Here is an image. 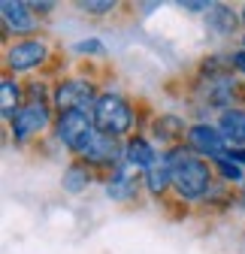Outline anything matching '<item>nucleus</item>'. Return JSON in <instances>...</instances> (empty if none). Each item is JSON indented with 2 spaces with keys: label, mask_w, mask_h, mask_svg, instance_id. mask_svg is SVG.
Returning <instances> with one entry per match:
<instances>
[{
  "label": "nucleus",
  "mask_w": 245,
  "mask_h": 254,
  "mask_svg": "<svg viewBox=\"0 0 245 254\" xmlns=\"http://www.w3.org/2000/svg\"><path fill=\"white\" fill-rule=\"evenodd\" d=\"M167 154L173 161V197L179 203H206V197L218 182L212 161L197 157L185 142L167 148Z\"/></svg>",
  "instance_id": "f257e3e1"
},
{
  "label": "nucleus",
  "mask_w": 245,
  "mask_h": 254,
  "mask_svg": "<svg viewBox=\"0 0 245 254\" xmlns=\"http://www.w3.org/2000/svg\"><path fill=\"white\" fill-rule=\"evenodd\" d=\"M55 106H52V88L40 79L24 85V103L15 112V118L6 124L9 127V139L15 148H24L30 139H37L55 124Z\"/></svg>",
  "instance_id": "f03ea898"
},
{
  "label": "nucleus",
  "mask_w": 245,
  "mask_h": 254,
  "mask_svg": "<svg viewBox=\"0 0 245 254\" xmlns=\"http://www.w3.org/2000/svg\"><path fill=\"white\" fill-rule=\"evenodd\" d=\"M91 118H94V127L100 133L112 136V139H130L133 136V124H136V109L133 103L118 91H103L94 109H91Z\"/></svg>",
  "instance_id": "7ed1b4c3"
},
{
  "label": "nucleus",
  "mask_w": 245,
  "mask_h": 254,
  "mask_svg": "<svg viewBox=\"0 0 245 254\" xmlns=\"http://www.w3.org/2000/svg\"><path fill=\"white\" fill-rule=\"evenodd\" d=\"M100 88L91 76H64L52 85V106L55 112H91L100 97Z\"/></svg>",
  "instance_id": "20e7f679"
},
{
  "label": "nucleus",
  "mask_w": 245,
  "mask_h": 254,
  "mask_svg": "<svg viewBox=\"0 0 245 254\" xmlns=\"http://www.w3.org/2000/svg\"><path fill=\"white\" fill-rule=\"evenodd\" d=\"M49 61H52V46L43 37H24V40H15V43H6V49H3V73L24 76V73L43 70Z\"/></svg>",
  "instance_id": "39448f33"
},
{
  "label": "nucleus",
  "mask_w": 245,
  "mask_h": 254,
  "mask_svg": "<svg viewBox=\"0 0 245 254\" xmlns=\"http://www.w3.org/2000/svg\"><path fill=\"white\" fill-rule=\"evenodd\" d=\"M73 161H82L85 167H91L97 176L100 173L112 176L121 164H124V142L112 139V136H106L100 130H94V133L88 136V142L79 148V154L73 157Z\"/></svg>",
  "instance_id": "423d86ee"
},
{
  "label": "nucleus",
  "mask_w": 245,
  "mask_h": 254,
  "mask_svg": "<svg viewBox=\"0 0 245 254\" xmlns=\"http://www.w3.org/2000/svg\"><path fill=\"white\" fill-rule=\"evenodd\" d=\"M94 130H97V127H94L91 112H61V115H55V124H52L55 139L64 145L73 157L79 154V148L88 142V136Z\"/></svg>",
  "instance_id": "0eeeda50"
},
{
  "label": "nucleus",
  "mask_w": 245,
  "mask_h": 254,
  "mask_svg": "<svg viewBox=\"0 0 245 254\" xmlns=\"http://www.w3.org/2000/svg\"><path fill=\"white\" fill-rule=\"evenodd\" d=\"M0 18H3V40L15 37H40V15L24 0H3L0 3Z\"/></svg>",
  "instance_id": "6e6552de"
},
{
  "label": "nucleus",
  "mask_w": 245,
  "mask_h": 254,
  "mask_svg": "<svg viewBox=\"0 0 245 254\" xmlns=\"http://www.w3.org/2000/svg\"><path fill=\"white\" fill-rule=\"evenodd\" d=\"M185 145L197 154V157H206V161H218V157L227 154V139L221 136V130L209 121H194L188 127V136H185Z\"/></svg>",
  "instance_id": "1a4fd4ad"
},
{
  "label": "nucleus",
  "mask_w": 245,
  "mask_h": 254,
  "mask_svg": "<svg viewBox=\"0 0 245 254\" xmlns=\"http://www.w3.org/2000/svg\"><path fill=\"white\" fill-rule=\"evenodd\" d=\"M142 173L133 170L130 164H121L112 176H106V197L115 200V203H130L139 197V190H142Z\"/></svg>",
  "instance_id": "9d476101"
},
{
  "label": "nucleus",
  "mask_w": 245,
  "mask_h": 254,
  "mask_svg": "<svg viewBox=\"0 0 245 254\" xmlns=\"http://www.w3.org/2000/svg\"><path fill=\"white\" fill-rule=\"evenodd\" d=\"M188 127H191V124L182 118V115H176V112H161L155 121H151V136H155V142H161L164 151H167V148H176V145L185 142Z\"/></svg>",
  "instance_id": "9b49d317"
},
{
  "label": "nucleus",
  "mask_w": 245,
  "mask_h": 254,
  "mask_svg": "<svg viewBox=\"0 0 245 254\" xmlns=\"http://www.w3.org/2000/svg\"><path fill=\"white\" fill-rule=\"evenodd\" d=\"M142 185L151 200H164L167 194H173V161L167 151H161L158 161L142 173Z\"/></svg>",
  "instance_id": "f8f14e48"
},
{
  "label": "nucleus",
  "mask_w": 245,
  "mask_h": 254,
  "mask_svg": "<svg viewBox=\"0 0 245 254\" xmlns=\"http://www.w3.org/2000/svg\"><path fill=\"white\" fill-rule=\"evenodd\" d=\"M158 157L161 151L155 148V139H148L145 133H133L130 139H124V164H130L133 170L145 173Z\"/></svg>",
  "instance_id": "ddd939ff"
},
{
  "label": "nucleus",
  "mask_w": 245,
  "mask_h": 254,
  "mask_svg": "<svg viewBox=\"0 0 245 254\" xmlns=\"http://www.w3.org/2000/svg\"><path fill=\"white\" fill-rule=\"evenodd\" d=\"M215 127L221 130V136L227 139L230 148H242V145H245V106L239 103V106L221 109Z\"/></svg>",
  "instance_id": "4468645a"
},
{
  "label": "nucleus",
  "mask_w": 245,
  "mask_h": 254,
  "mask_svg": "<svg viewBox=\"0 0 245 254\" xmlns=\"http://www.w3.org/2000/svg\"><path fill=\"white\" fill-rule=\"evenodd\" d=\"M21 103H24V85L18 82V76L3 73V79H0V118H3V124L15 118Z\"/></svg>",
  "instance_id": "2eb2a0df"
},
{
  "label": "nucleus",
  "mask_w": 245,
  "mask_h": 254,
  "mask_svg": "<svg viewBox=\"0 0 245 254\" xmlns=\"http://www.w3.org/2000/svg\"><path fill=\"white\" fill-rule=\"evenodd\" d=\"M206 24H209L212 34L230 37V34H236V27H239L242 21H239V12H233L230 6H224V3H212L209 12H206Z\"/></svg>",
  "instance_id": "dca6fc26"
},
{
  "label": "nucleus",
  "mask_w": 245,
  "mask_h": 254,
  "mask_svg": "<svg viewBox=\"0 0 245 254\" xmlns=\"http://www.w3.org/2000/svg\"><path fill=\"white\" fill-rule=\"evenodd\" d=\"M94 179H97V173L91 167H85L82 161H70L64 176H61V188H64L67 194H82V190H88V185Z\"/></svg>",
  "instance_id": "f3484780"
},
{
  "label": "nucleus",
  "mask_w": 245,
  "mask_h": 254,
  "mask_svg": "<svg viewBox=\"0 0 245 254\" xmlns=\"http://www.w3.org/2000/svg\"><path fill=\"white\" fill-rule=\"evenodd\" d=\"M212 167H215L218 182H224V185H230V188H233V185H245V167L233 164L227 154L218 157V161H212Z\"/></svg>",
  "instance_id": "a211bd4d"
},
{
  "label": "nucleus",
  "mask_w": 245,
  "mask_h": 254,
  "mask_svg": "<svg viewBox=\"0 0 245 254\" xmlns=\"http://www.w3.org/2000/svg\"><path fill=\"white\" fill-rule=\"evenodd\" d=\"M76 9H82L85 15H106V12H115L118 3L115 0H79Z\"/></svg>",
  "instance_id": "6ab92c4d"
},
{
  "label": "nucleus",
  "mask_w": 245,
  "mask_h": 254,
  "mask_svg": "<svg viewBox=\"0 0 245 254\" xmlns=\"http://www.w3.org/2000/svg\"><path fill=\"white\" fill-rule=\"evenodd\" d=\"M227 64H230V70H236V73L245 76V49H242V46L233 49V52L227 55Z\"/></svg>",
  "instance_id": "aec40b11"
},
{
  "label": "nucleus",
  "mask_w": 245,
  "mask_h": 254,
  "mask_svg": "<svg viewBox=\"0 0 245 254\" xmlns=\"http://www.w3.org/2000/svg\"><path fill=\"white\" fill-rule=\"evenodd\" d=\"M76 52L79 55H103V43L100 40H82V43H76Z\"/></svg>",
  "instance_id": "412c9836"
},
{
  "label": "nucleus",
  "mask_w": 245,
  "mask_h": 254,
  "mask_svg": "<svg viewBox=\"0 0 245 254\" xmlns=\"http://www.w3.org/2000/svg\"><path fill=\"white\" fill-rule=\"evenodd\" d=\"M209 6L212 3H191V0H188V3H185V0L179 3V9H188V12H209Z\"/></svg>",
  "instance_id": "4be33fe9"
},
{
  "label": "nucleus",
  "mask_w": 245,
  "mask_h": 254,
  "mask_svg": "<svg viewBox=\"0 0 245 254\" xmlns=\"http://www.w3.org/2000/svg\"><path fill=\"white\" fill-rule=\"evenodd\" d=\"M227 157L233 164H239V167H245V145L242 148H227Z\"/></svg>",
  "instance_id": "5701e85b"
},
{
  "label": "nucleus",
  "mask_w": 245,
  "mask_h": 254,
  "mask_svg": "<svg viewBox=\"0 0 245 254\" xmlns=\"http://www.w3.org/2000/svg\"><path fill=\"white\" fill-rule=\"evenodd\" d=\"M30 6H34L37 15H49V9H55V3H40V0H37V3H30Z\"/></svg>",
  "instance_id": "b1692460"
},
{
  "label": "nucleus",
  "mask_w": 245,
  "mask_h": 254,
  "mask_svg": "<svg viewBox=\"0 0 245 254\" xmlns=\"http://www.w3.org/2000/svg\"><path fill=\"white\" fill-rule=\"evenodd\" d=\"M239 21H242V27H245V3L239 6Z\"/></svg>",
  "instance_id": "393cba45"
},
{
  "label": "nucleus",
  "mask_w": 245,
  "mask_h": 254,
  "mask_svg": "<svg viewBox=\"0 0 245 254\" xmlns=\"http://www.w3.org/2000/svg\"><path fill=\"white\" fill-rule=\"evenodd\" d=\"M239 40H242V49H245V34H242V37H239Z\"/></svg>",
  "instance_id": "a878e982"
}]
</instances>
